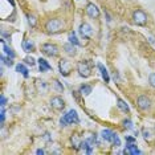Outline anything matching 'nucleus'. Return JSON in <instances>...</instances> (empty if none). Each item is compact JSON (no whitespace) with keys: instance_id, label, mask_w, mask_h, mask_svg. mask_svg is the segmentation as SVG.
<instances>
[{"instance_id":"f257e3e1","label":"nucleus","mask_w":155,"mask_h":155,"mask_svg":"<svg viewBox=\"0 0 155 155\" xmlns=\"http://www.w3.org/2000/svg\"><path fill=\"white\" fill-rule=\"evenodd\" d=\"M45 28L49 33H57L64 28V21L61 19H51L45 24Z\"/></svg>"},{"instance_id":"f03ea898","label":"nucleus","mask_w":155,"mask_h":155,"mask_svg":"<svg viewBox=\"0 0 155 155\" xmlns=\"http://www.w3.org/2000/svg\"><path fill=\"white\" fill-rule=\"evenodd\" d=\"M60 122H61L62 126H66L68 123L69 125H72V123H78L80 118H78V114H77L76 110H69L66 114H64V117L60 119Z\"/></svg>"},{"instance_id":"7ed1b4c3","label":"nucleus","mask_w":155,"mask_h":155,"mask_svg":"<svg viewBox=\"0 0 155 155\" xmlns=\"http://www.w3.org/2000/svg\"><path fill=\"white\" fill-rule=\"evenodd\" d=\"M90 62L89 61H80L78 64H77V72H78V74L81 77H89L90 76Z\"/></svg>"},{"instance_id":"20e7f679","label":"nucleus","mask_w":155,"mask_h":155,"mask_svg":"<svg viewBox=\"0 0 155 155\" xmlns=\"http://www.w3.org/2000/svg\"><path fill=\"white\" fill-rule=\"evenodd\" d=\"M133 21L137 24V25H144L147 23V15L146 12L142 11V9H137L133 13Z\"/></svg>"},{"instance_id":"39448f33","label":"nucleus","mask_w":155,"mask_h":155,"mask_svg":"<svg viewBox=\"0 0 155 155\" xmlns=\"http://www.w3.org/2000/svg\"><path fill=\"white\" fill-rule=\"evenodd\" d=\"M41 52L45 54V56H49V57H54V56L58 54V48L56 47L54 44H43L41 47Z\"/></svg>"},{"instance_id":"423d86ee","label":"nucleus","mask_w":155,"mask_h":155,"mask_svg":"<svg viewBox=\"0 0 155 155\" xmlns=\"http://www.w3.org/2000/svg\"><path fill=\"white\" fill-rule=\"evenodd\" d=\"M70 70H72V65H70V62L68 60H65V58L60 60V73L66 77L70 74Z\"/></svg>"},{"instance_id":"0eeeda50","label":"nucleus","mask_w":155,"mask_h":155,"mask_svg":"<svg viewBox=\"0 0 155 155\" xmlns=\"http://www.w3.org/2000/svg\"><path fill=\"white\" fill-rule=\"evenodd\" d=\"M86 13L91 17V19H98L101 12H100V9H98V7L96 4H93V3H87V5H86Z\"/></svg>"},{"instance_id":"6e6552de","label":"nucleus","mask_w":155,"mask_h":155,"mask_svg":"<svg viewBox=\"0 0 155 155\" xmlns=\"http://www.w3.org/2000/svg\"><path fill=\"white\" fill-rule=\"evenodd\" d=\"M137 105H138V107L142 109V110H147V109H150V106H151V100L147 96H140V97H138V100H137Z\"/></svg>"},{"instance_id":"1a4fd4ad","label":"nucleus","mask_w":155,"mask_h":155,"mask_svg":"<svg viewBox=\"0 0 155 155\" xmlns=\"http://www.w3.org/2000/svg\"><path fill=\"white\" fill-rule=\"evenodd\" d=\"M91 33H93V29H91V25L87 23H82L80 25V35L81 37L84 38H89L91 36Z\"/></svg>"},{"instance_id":"9d476101","label":"nucleus","mask_w":155,"mask_h":155,"mask_svg":"<svg viewBox=\"0 0 155 155\" xmlns=\"http://www.w3.org/2000/svg\"><path fill=\"white\" fill-rule=\"evenodd\" d=\"M51 104H52V107H54L56 110H62L65 107V102L61 97H53L51 100Z\"/></svg>"},{"instance_id":"9b49d317","label":"nucleus","mask_w":155,"mask_h":155,"mask_svg":"<svg viewBox=\"0 0 155 155\" xmlns=\"http://www.w3.org/2000/svg\"><path fill=\"white\" fill-rule=\"evenodd\" d=\"M101 135H102V138H104V140L113 143V140H114V138H115V135H117V134L113 133L111 130H109V129H105V130H102Z\"/></svg>"},{"instance_id":"f8f14e48","label":"nucleus","mask_w":155,"mask_h":155,"mask_svg":"<svg viewBox=\"0 0 155 155\" xmlns=\"http://www.w3.org/2000/svg\"><path fill=\"white\" fill-rule=\"evenodd\" d=\"M70 142H72L73 147H74L76 150H80V147H81V143H82V140H81V138H80L78 134H73L72 138H70Z\"/></svg>"},{"instance_id":"ddd939ff","label":"nucleus","mask_w":155,"mask_h":155,"mask_svg":"<svg viewBox=\"0 0 155 155\" xmlns=\"http://www.w3.org/2000/svg\"><path fill=\"white\" fill-rule=\"evenodd\" d=\"M37 61H38V64H40V72H45V70H51L52 69L51 64H49V62L45 58H41L40 57Z\"/></svg>"},{"instance_id":"4468645a","label":"nucleus","mask_w":155,"mask_h":155,"mask_svg":"<svg viewBox=\"0 0 155 155\" xmlns=\"http://www.w3.org/2000/svg\"><path fill=\"white\" fill-rule=\"evenodd\" d=\"M125 153H129V154H131V155H135V154H140V151L138 150V147H137L135 143H129L127 146H126Z\"/></svg>"},{"instance_id":"2eb2a0df","label":"nucleus","mask_w":155,"mask_h":155,"mask_svg":"<svg viewBox=\"0 0 155 155\" xmlns=\"http://www.w3.org/2000/svg\"><path fill=\"white\" fill-rule=\"evenodd\" d=\"M98 66V69L101 70V74H102V78L105 80V82H109L110 81V77H109V73H107V70H106V68H105L102 64H98L97 65Z\"/></svg>"},{"instance_id":"dca6fc26","label":"nucleus","mask_w":155,"mask_h":155,"mask_svg":"<svg viewBox=\"0 0 155 155\" xmlns=\"http://www.w3.org/2000/svg\"><path fill=\"white\" fill-rule=\"evenodd\" d=\"M64 49H65L66 53L70 54V56H74V54H76V45H73L72 43L65 44V45H64Z\"/></svg>"},{"instance_id":"f3484780","label":"nucleus","mask_w":155,"mask_h":155,"mask_svg":"<svg viewBox=\"0 0 155 155\" xmlns=\"http://www.w3.org/2000/svg\"><path fill=\"white\" fill-rule=\"evenodd\" d=\"M23 49L25 52H32L35 49V44L31 40H24L23 41Z\"/></svg>"},{"instance_id":"a211bd4d","label":"nucleus","mask_w":155,"mask_h":155,"mask_svg":"<svg viewBox=\"0 0 155 155\" xmlns=\"http://www.w3.org/2000/svg\"><path fill=\"white\" fill-rule=\"evenodd\" d=\"M2 45H3V51L5 52V54H7V56H9V57H12V58H15V56H16V54H15V52H13L12 49L8 47V45H5L4 40H2Z\"/></svg>"},{"instance_id":"6ab92c4d","label":"nucleus","mask_w":155,"mask_h":155,"mask_svg":"<svg viewBox=\"0 0 155 155\" xmlns=\"http://www.w3.org/2000/svg\"><path fill=\"white\" fill-rule=\"evenodd\" d=\"M117 102H118V104H117V105H118V107L121 109L122 111H125V113L130 111V107H129V105L126 104V102L123 101V100H121V98H118V100H117Z\"/></svg>"},{"instance_id":"aec40b11","label":"nucleus","mask_w":155,"mask_h":155,"mask_svg":"<svg viewBox=\"0 0 155 155\" xmlns=\"http://www.w3.org/2000/svg\"><path fill=\"white\" fill-rule=\"evenodd\" d=\"M80 93L82 94V96H89V94L91 93V86L90 85H81L80 87Z\"/></svg>"},{"instance_id":"412c9836","label":"nucleus","mask_w":155,"mask_h":155,"mask_svg":"<svg viewBox=\"0 0 155 155\" xmlns=\"http://www.w3.org/2000/svg\"><path fill=\"white\" fill-rule=\"evenodd\" d=\"M16 72L21 73V74H23L24 77H25V78L28 77V69H27L23 64H17V65H16Z\"/></svg>"},{"instance_id":"4be33fe9","label":"nucleus","mask_w":155,"mask_h":155,"mask_svg":"<svg viewBox=\"0 0 155 155\" xmlns=\"http://www.w3.org/2000/svg\"><path fill=\"white\" fill-rule=\"evenodd\" d=\"M68 38H69V43H72L73 45H76V47H78V45H80V41L77 40L74 32H69V37Z\"/></svg>"},{"instance_id":"5701e85b","label":"nucleus","mask_w":155,"mask_h":155,"mask_svg":"<svg viewBox=\"0 0 155 155\" xmlns=\"http://www.w3.org/2000/svg\"><path fill=\"white\" fill-rule=\"evenodd\" d=\"M53 86H54L56 91H58V93H62V91H64V86H62V84L60 82V81H57V80H54Z\"/></svg>"},{"instance_id":"b1692460","label":"nucleus","mask_w":155,"mask_h":155,"mask_svg":"<svg viewBox=\"0 0 155 155\" xmlns=\"http://www.w3.org/2000/svg\"><path fill=\"white\" fill-rule=\"evenodd\" d=\"M12 57H5V56H2V61H3V64H5L7 66H12L13 65V61H12Z\"/></svg>"},{"instance_id":"393cba45","label":"nucleus","mask_w":155,"mask_h":155,"mask_svg":"<svg viewBox=\"0 0 155 155\" xmlns=\"http://www.w3.org/2000/svg\"><path fill=\"white\" fill-rule=\"evenodd\" d=\"M122 125H123V127L125 129H127V130H131L134 126H133V122L130 121V119H125V121L122 122Z\"/></svg>"},{"instance_id":"a878e982","label":"nucleus","mask_w":155,"mask_h":155,"mask_svg":"<svg viewBox=\"0 0 155 155\" xmlns=\"http://www.w3.org/2000/svg\"><path fill=\"white\" fill-rule=\"evenodd\" d=\"M142 134H143V138L146 139V140H151V139H153V137H151V133H150V130H146V129H143V130H142Z\"/></svg>"},{"instance_id":"bb28decb","label":"nucleus","mask_w":155,"mask_h":155,"mask_svg":"<svg viewBox=\"0 0 155 155\" xmlns=\"http://www.w3.org/2000/svg\"><path fill=\"white\" fill-rule=\"evenodd\" d=\"M24 61H25V64L31 65V66H33L35 64H36V61H35L33 57H25V58H24Z\"/></svg>"},{"instance_id":"cd10ccee","label":"nucleus","mask_w":155,"mask_h":155,"mask_svg":"<svg viewBox=\"0 0 155 155\" xmlns=\"http://www.w3.org/2000/svg\"><path fill=\"white\" fill-rule=\"evenodd\" d=\"M37 87H38V90L41 91V87H43V90L45 91L47 90V84L44 82V81H37Z\"/></svg>"},{"instance_id":"c85d7f7f","label":"nucleus","mask_w":155,"mask_h":155,"mask_svg":"<svg viewBox=\"0 0 155 155\" xmlns=\"http://www.w3.org/2000/svg\"><path fill=\"white\" fill-rule=\"evenodd\" d=\"M28 21H29L31 27H36L37 20H36V17H35V16H28Z\"/></svg>"},{"instance_id":"c756f323","label":"nucleus","mask_w":155,"mask_h":155,"mask_svg":"<svg viewBox=\"0 0 155 155\" xmlns=\"http://www.w3.org/2000/svg\"><path fill=\"white\" fill-rule=\"evenodd\" d=\"M149 82H150V85L155 87V73H151L150 77H149Z\"/></svg>"},{"instance_id":"7c9ffc66","label":"nucleus","mask_w":155,"mask_h":155,"mask_svg":"<svg viewBox=\"0 0 155 155\" xmlns=\"http://www.w3.org/2000/svg\"><path fill=\"white\" fill-rule=\"evenodd\" d=\"M0 118H2V125L4 123V119H5V110H4V106H2V113H0Z\"/></svg>"},{"instance_id":"2f4dec72","label":"nucleus","mask_w":155,"mask_h":155,"mask_svg":"<svg viewBox=\"0 0 155 155\" xmlns=\"http://www.w3.org/2000/svg\"><path fill=\"white\" fill-rule=\"evenodd\" d=\"M113 144H114L115 147H119L121 146V140H119V138H118V135H115V138H114V140H113Z\"/></svg>"},{"instance_id":"473e14b6","label":"nucleus","mask_w":155,"mask_h":155,"mask_svg":"<svg viewBox=\"0 0 155 155\" xmlns=\"http://www.w3.org/2000/svg\"><path fill=\"white\" fill-rule=\"evenodd\" d=\"M126 140H127L129 143H134L135 142V138H134V137H126Z\"/></svg>"},{"instance_id":"72a5a7b5","label":"nucleus","mask_w":155,"mask_h":155,"mask_svg":"<svg viewBox=\"0 0 155 155\" xmlns=\"http://www.w3.org/2000/svg\"><path fill=\"white\" fill-rule=\"evenodd\" d=\"M5 104H7V98L4 96H2V104H0V105H2V106H4Z\"/></svg>"},{"instance_id":"f704fd0d","label":"nucleus","mask_w":155,"mask_h":155,"mask_svg":"<svg viewBox=\"0 0 155 155\" xmlns=\"http://www.w3.org/2000/svg\"><path fill=\"white\" fill-rule=\"evenodd\" d=\"M44 139L45 140H49L51 138H49V133H45V135H44Z\"/></svg>"},{"instance_id":"c9c22d12","label":"nucleus","mask_w":155,"mask_h":155,"mask_svg":"<svg viewBox=\"0 0 155 155\" xmlns=\"http://www.w3.org/2000/svg\"><path fill=\"white\" fill-rule=\"evenodd\" d=\"M36 153H37V154H44V150H37Z\"/></svg>"}]
</instances>
